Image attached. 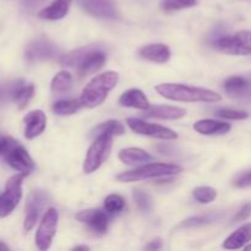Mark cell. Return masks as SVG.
<instances>
[{
  "label": "cell",
  "instance_id": "1",
  "mask_svg": "<svg viewBox=\"0 0 251 251\" xmlns=\"http://www.w3.org/2000/svg\"><path fill=\"white\" fill-rule=\"evenodd\" d=\"M156 91L162 97L176 102L215 103L222 100L221 95L212 90L181 85V83H161L156 86Z\"/></svg>",
  "mask_w": 251,
  "mask_h": 251
},
{
  "label": "cell",
  "instance_id": "2",
  "mask_svg": "<svg viewBox=\"0 0 251 251\" xmlns=\"http://www.w3.org/2000/svg\"><path fill=\"white\" fill-rule=\"evenodd\" d=\"M105 60H107V55L100 47L87 46L63 55L60 63L63 65L77 68L81 76H87L102 69Z\"/></svg>",
  "mask_w": 251,
  "mask_h": 251
},
{
  "label": "cell",
  "instance_id": "3",
  "mask_svg": "<svg viewBox=\"0 0 251 251\" xmlns=\"http://www.w3.org/2000/svg\"><path fill=\"white\" fill-rule=\"evenodd\" d=\"M119 81V75L115 71L105 73L93 77L81 93V103L88 108H95L102 104L107 98L108 93L115 88Z\"/></svg>",
  "mask_w": 251,
  "mask_h": 251
},
{
  "label": "cell",
  "instance_id": "4",
  "mask_svg": "<svg viewBox=\"0 0 251 251\" xmlns=\"http://www.w3.org/2000/svg\"><path fill=\"white\" fill-rule=\"evenodd\" d=\"M183 168L178 164H169V163H151L144 164L134 171L124 172L120 173L117 176L119 181L129 183V181H137V180H146V179L159 178V176H176L181 173Z\"/></svg>",
  "mask_w": 251,
  "mask_h": 251
},
{
  "label": "cell",
  "instance_id": "5",
  "mask_svg": "<svg viewBox=\"0 0 251 251\" xmlns=\"http://www.w3.org/2000/svg\"><path fill=\"white\" fill-rule=\"evenodd\" d=\"M112 145L113 135L100 134L96 137L93 144L88 149L85 162H83V172L86 174L93 173L104 163V161L110 153Z\"/></svg>",
  "mask_w": 251,
  "mask_h": 251
},
{
  "label": "cell",
  "instance_id": "6",
  "mask_svg": "<svg viewBox=\"0 0 251 251\" xmlns=\"http://www.w3.org/2000/svg\"><path fill=\"white\" fill-rule=\"evenodd\" d=\"M213 47L230 55H251V31L226 34L213 41Z\"/></svg>",
  "mask_w": 251,
  "mask_h": 251
},
{
  "label": "cell",
  "instance_id": "7",
  "mask_svg": "<svg viewBox=\"0 0 251 251\" xmlns=\"http://www.w3.org/2000/svg\"><path fill=\"white\" fill-rule=\"evenodd\" d=\"M26 176V174L20 173L11 176L6 181L5 191L0 195V217L1 218L11 215L12 211L19 205L22 198V181Z\"/></svg>",
  "mask_w": 251,
  "mask_h": 251
},
{
  "label": "cell",
  "instance_id": "8",
  "mask_svg": "<svg viewBox=\"0 0 251 251\" xmlns=\"http://www.w3.org/2000/svg\"><path fill=\"white\" fill-rule=\"evenodd\" d=\"M59 213L54 207L47 210L36 233V245L39 250H48L53 243L58 228Z\"/></svg>",
  "mask_w": 251,
  "mask_h": 251
},
{
  "label": "cell",
  "instance_id": "9",
  "mask_svg": "<svg viewBox=\"0 0 251 251\" xmlns=\"http://www.w3.org/2000/svg\"><path fill=\"white\" fill-rule=\"evenodd\" d=\"M50 198H49L48 193L42 189H36L29 193L28 198H27L26 215H25L24 222V228L26 232H29L36 226L42 211L44 210Z\"/></svg>",
  "mask_w": 251,
  "mask_h": 251
},
{
  "label": "cell",
  "instance_id": "10",
  "mask_svg": "<svg viewBox=\"0 0 251 251\" xmlns=\"http://www.w3.org/2000/svg\"><path fill=\"white\" fill-rule=\"evenodd\" d=\"M58 55H60V49L56 47V44L43 37L32 41L25 50V58L29 63L50 60Z\"/></svg>",
  "mask_w": 251,
  "mask_h": 251
},
{
  "label": "cell",
  "instance_id": "11",
  "mask_svg": "<svg viewBox=\"0 0 251 251\" xmlns=\"http://www.w3.org/2000/svg\"><path fill=\"white\" fill-rule=\"evenodd\" d=\"M126 124L129 125V127L135 132V134L144 135V136H150L161 140L178 139V134H176V131H173L172 129H169V127L144 122V120L137 119V118H127Z\"/></svg>",
  "mask_w": 251,
  "mask_h": 251
},
{
  "label": "cell",
  "instance_id": "12",
  "mask_svg": "<svg viewBox=\"0 0 251 251\" xmlns=\"http://www.w3.org/2000/svg\"><path fill=\"white\" fill-rule=\"evenodd\" d=\"M77 4L92 16L112 20L119 17V11L114 0H77Z\"/></svg>",
  "mask_w": 251,
  "mask_h": 251
},
{
  "label": "cell",
  "instance_id": "13",
  "mask_svg": "<svg viewBox=\"0 0 251 251\" xmlns=\"http://www.w3.org/2000/svg\"><path fill=\"white\" fill-rule=\"evenodd\" d=\"M5 159H6L7 164L15 171L24 173L28 176L34 168V162L28 154V152L22 147L21 145H15L6 154H5Z\"/></svg>",
  "mask_w": 251,
  "mask_h": 251
},
{
  "label": "cell",
  "instance_id": "14",
  "mask_svg": "<svg viewBox=\"0 0 251 251\" xmlns=\"http://www.w3.org/2000/svg\"><path fill=\"white\" fill-rule=\"evenodd\" d=\"M76 220L82 223H87L96 233L104 234L109 225V216L107 211L100 208H88V210L80 211L76 215Z\"/></svg>",
  "mask_w": 251,
  "mask_h": 251
},
{
  "label": "cell",
  "instance_id": "15",
  "mask_svg": "<svg viewBox=\"0 0 251 251\" xmlns=\"http://www.w3.org/2000/svg\"><path fill=\"white\" fill-rule=\"evenodd\" d=\"M24 124L25 136H26V139L32 140L39 136L46 130L47 117L43 110H32V112L27 113L26 117L24 118Z\"/></svg>",
  "mask_w": 251,
  "mask_h": 251
},
{
  "label": "cell",
  "instance_id": "16",
  "mask_svg": "<svg viewBox=\"0 0 251 251\" xmlns=\"http://www.w3.org/2000/svg\"><path fill=\"white\" fill-rule=\"evenodd\" d=\"M226 93L233 98H250L251 81L244 76H230L223 83Z\"/></svg>",
  "mask_w": 251,
  "mask_h": 251
},
{
  "label": "cell",
  "instance_id": "17",
  "mask_svg": "<svg viewBox=\"0 0 251 251\" xmlns=\"http://www.w3.org/2000/svg\"><path fill=\"white\" fill-rule=\"evenodd\" d=\"M139 54L141 58L157 64H164L171 59V49L163 43L147 44L140 49Z\"/></svg>",
  "mask_w": 251,
  "mask_h": 251
},
{
  "label": "cell",
  "instance_id": "18",
  "mask_svg": "<svg viewBox=\"0 0 251 251\" xmlns=\"http://www.w3.org/2000/svg\"><path fill=\"white\" fill-rule=\"evenodd\" d=\"M186 115V110L179 107H172V105H154L145 110L146 118H157V119L164 120H176L181 119Z\"/></svg>",
  "mask_w": 251,
  "mask_h": 251
},
{
  "label": "cell",
  "instance_id": "19",
  "mask_svg": "<svg viewBox=\"0 0 251 251\" xmlns=\"http://www.w3.org/2000/svg\"><path fill=\"white\" fill-rule=\"evenodd\" d=\"M119 103L123 107L135 108V109L140 110H147L151 104L145 93L142 91L137 90V88H131L127 90L126 92L123 93L119 98Z\"/></svg>",
  "mask_w": 251,
  "mask_h": 251
},
{
  "label": "cell",
  "instance_id": "20",
  "mask_svg": "<svg viewBox=\"0 0 251 251\" xmlns=\"http://www.w3.org/2000/svg\"><path fill=\"white\" fill-rule=\"evenodd\" d=\"M232 125L213 119L199 120L194 124V130L202 135H225L230 131Z\"/></svg>",
  "mask_w": 251,
  "mask_h": 251
},
{
  "label": "cell",
  "instance_id": "21",
  "mask_svg": "<svg viewBox=\"0 0 251 251\" xmlns=\"http://www.w3.org/2000/svg\"><path fill=\"white\" fill-rule=\"evenodd\" d=\"M251 242V223L242 226L235 232H233L223 243V248L227 250L242 249L243 247Z\"/></svg>",
  "mask_w": 251,
  "mask_h": 251
},
{
  "label": "cell",
  "instance_id": "22",
  "mask_svg": "<svg viewBox=\"0 0 251 251\" xmlns=\"http://www.w3.org/2000/svg\"><path fill=\"white\" fill-rule=\"evenodd\" d=\"M70 2L71 0H54L50 5L43 7L38 12V17L43 20H50V21L61 20L69 12Z\"/></svg>",
  "mask_w": 251,
  "mask_h": 251
},
{
  "label": "cell",
  "instance_id": "23",
  "mask_svg": "<svg viewBox=\"0 0 251 251\" xmlns=\"http://www.w3.org/2000/svg\"><path fill=\"white\" fill-rule=\"evenodd\" d=\"M119 159L125 164L129 166H136V164H145L151 161V156L145 150L137 149V147H129L119 152Z\"/></svg>",
  "mask_w": 251,
  "mask_h": 251
},
{
  "label": "cell",
  "instance_id": "24",
  "mask_svg": "<svg viewBox=\"0 0 251 251\" xmlns=\"http://www.w3.org/2000/svg\"><path fill=\"white\" fill-rule=\"evenodd\" d=\"M73 86V75L68 71L63 70L60 73L56 74L55 76L51 80V92L54 95H63V93H66Z\"/></svg>",
  "mask_w": 251,
  "mask_h": 251
},
{
  "label": "cell",
  "instance_id": "25",
  "mask_svg": "<svg viewBox=\"0 0 251 251\" xmlns=\"http://www.w3.org/2000/svg\"><path fill=\"white\" fill-rule=\"evenodd\" d=\"M125 132V127L119 120H108L102 123L98 126L93 127L91 131V136H98L100 134H110V135H123Z\"/></svg>",
  "mask_w": 251,
  "mask_h": 251
},
{
  "label": "cell",
  "instance_id": "26",
  "mask_svg": "<svg viewBox=\"0 0 251 251\" xmlns=\"http://www.w3.org/2000/svg\"><path fill=\"white\" fill-rule=\"evenodd\" d=\"M82 105L83 104L81 103V100H58V102L54 103L53 110L54 113L58 115H70L77 112Z\"/></svg>",
  "mask_w": 251,
  "mask_h": 251
},
{
  "label": "cell",
  "instance_id": "27",
  "mask_svg": "<svg viewBox=\"0 0 251 251\" xmlns=\"http://www.w3.org/2000/svg\"><path fill=\"white\" fill-rule=\"evenodd\" d=\"M33 95H34L33 85H22L21 87L16 91L12 100L16 103L19 109H24V108L28 104L29 100H32Z\"/></svg>",
  "mask_w": 251,
  "mask_h": 251
},
{
  "label": "cell",
  "instance_id": "28",
  "mask_svg": "<svg viewBox=\"0 0 251 251\" xmlns=\"http://www.w3.org/2000/svg\"><path fill=\"white\" fill-rule=\"evenodd\" d=\"M25 85L24 80H16L9 83H0V105L12 100L16 91Z\"/></svg>",
  "mask_w": 251,
  "mask_h": 251
},
{
  "label": "cell",
  "instance_id": "29",
  "mask_svg": "<svg viewBox=\"0 0 251 251\" xmlns=\"http://www.w3.org/2000/svg\"><path fill=\"white\" fill-rule=\"evenodd\" d=\"M193 194L195 200L200 203L213 202L217 198V191L211 186H198V188L194 189Z\"/></svg>",
  "mask_w": 251,
  "mask_h": 251
},
{
  "label": "cell",
  "instance_id": "30",
  "mask_svg": "<svg viewBox=\"0 0 251 251\" xmlns=\"http://www.w3.org/2000/svg\"><path fill=\"white\" fill-rule=\"evenodd\" d=\"M125 201L118 194H112V195L107 196L104 200V210L108 213H119L124 210Z\"/></svg>",
  "mask_w": 251,
  "mask_h": 251
},
{
  "label": "cell",
  "instance_id": "31",
  "mask_svg": "<svg viewBox=\"0 0 251 251\" xmlns=\"http://www.w3.org/2000/svg\"><path fill=\"white\" fill-rule=\"evenodd\" d=\"M196 4H198V0H162L161 7L166 11H173V10L193 7Z\"/></svg>",
  "mask_w": 251,
  "mask_h": 251
},
{
  "label": "cell",
  "instance_id": "32",
  "mask_svg": "<svg viewBox=\"0 0 251 251\" xmlns=\"http://www.w3.org/2000/svg\"><path fill=\"white\" fill-rule=\"evenodd\" d=\"M134 199L135 202H136L137 207L140 208V211L145 213H149L152 208V200L150 198V195L145 191L140 190V189H135L134 190Z\"/></svg>",
  "mask_w": 251,
  "mask_h": 251
},
{
  "label": "cell",
  "instance_id": "33",
  "mask_svg": "<svg viewBox=\"0 0 251 251\" xmlns=\"http://www.w3.org/2000/svg\"><path fill=\"white\" fill-rule=\"evenodd\" d=\"M216 115L225 119L229 120H245L249 118V114L244 110H238V109H229V108H222V109L216 110Z\"/></svg>",
  "mask_w": 251,
  "mask_h": 251
},
{
  "label": "cell",
  "instance_id": "34",
  "mask_svg": "<svg viewBox=\"0 0 251 251\" xmlns=\"http://www.w3.org/2000/svg\"><path fill=\"white\" fill-rule=\"evenodd\" d=\"M233 185L240 189L251 188V168L237 174L233 179Z\"/></svg>",
  "mask_w": 251,
  "mask_h": 251
},
{
  "label": "cell",
  "instance_id": "35",
  "mask_svg": "<svg viewBox=\"0 0 251 251\" xmlns=\"http://www.w3.org/2000/svg\"><path fill=\"white\" fill-rule=\"evenodd\" d=\"M212 222V218L208 217V216H195V217L188 218V220L184 221L181 223V227L185 228H193V227H199V226L207 225V223Z\"/></svg>",
  "mask_w": 251,
  "mask_h": 251
},
{
  "label": "cell",
  "instance_id": "36",
  "mask_svg": "<svg viewBox=\"0 0 251 251\" xmlns=\"http://www.w3.org/2000/svg\"><path fill=\"white\" fill-rule=\"evenodd\" d=\"M17 144H19V142L15 141L12 137L0 136V156H5V154Z\"/></svg>",
  "mask_w": 251,
  "mask_h": 251
},
{
  "label": "cell",
  "instance_id": "37",
  "mask_svg": "<svg viewBox=\"0 0 251 251\" xmlns=\"http://www.w3.org/2000/svg\"><path fill=\"white\" fill-rule=\"evenodd\" d=\"M250 216H251V203L248 202V203H245V205L243 206L239 211H238L237 215H235L234 220L233 221H234V222H240V221L248 220Z\"/></svg>",
  "mask_w": 251,
  "mask_h": 251
},
{
  "label": "cell",
  "instance_id": "38",
  "mask_svg": "<svg viewBox=\"0 0 251 251\" xmlns=\"http://www.w3.org/2000/svg\"><path fill=\"white\" fill-rule=\"evenodd\" d=\"M43 1L44 0H24L22 2H24L25 7H27L28 10H32L38 6V5H41Z\"/></svg>",
  "mask_w": 251,
  "mask_h": 251
},
{
  "label": "cell",
  "instance_id": "39",
  "mask_svg": "<svg viewBox=\"0 0 251 251\" xmlns=\"http://www.w3.org/2000/svg\"><path fill=\"white\" fill-rule=\"evenodd\" d=\"M161 248H162V242L159 239H156V240H152L151 243H149L145 249L146 250H158V249H161Z\"/></svg>",
  "mask_w": 251,
  "mask_h": 251
},
{
  "label": "cell",
  "instance_id": "40",
  "mask_svg": "<svg viewBox=\"0 0 251 251\" xmlns=\"http://www.w3.org/2000/svg\"><path fill=\"white\" fill-rule=\"evenodd\" d=\"M90 248L86 247V245H78V247L74 248V250H88Z\"/></svg>",
  "mask_w": 251,
  "mask_h": 251
},
{
  "label": "cell",
  "instance_id": "41",
  "mask_svg": "<svg viewBox=\"0 0 251 251\" xmlns=\"http://www.w3.org/2000/svg\"><path fill=\"white\" fill-rule=\"evenodd\" d=\"M1 250H9V247L6 244H4L2 242H0V251Z\"/></svg>",
  "mask_w": 251,
  "mask_h": 251
},
{
  "label": "cell",
  "instance_id": "42",
  "mask_svg": "<svg viewBox=\"0 0 251 251\" xmlns=\"http://www.w3.org/2000/svg\"><path fill=\"white\" fill-rule=\"evenodd\" d=\"M245 250H251V245H248V247L245 248Z\"/></svg>",
  "mask_w": 251,
  "mask_h": 251
}]
</instances>
